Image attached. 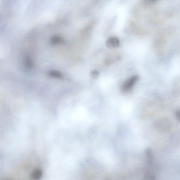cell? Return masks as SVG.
<instances>
[{"instance_id": "obj_1", "label": "cell", "mask_w": 180, "mask_h": 180, "mask_svg": "<svg viewBox=\"0 0 180 180\" xmlns=\"http://www.w3.org/2000/svg\"><path fill=\"white\" fill-rule=\"evenodd\" d=\"M139 79V76L137 75L133 76L128 78L122 85L121 87L122 91L126 92L130 90Z\"/></svg>"}, {"instance_id": "obj_9", "label": "cell", "mask_w": 180, "mask_h": 180, "mask_svg": "<svg viewBox=\"0 0 180 180\" xmlns=\"http://www.w3.org/2000/svg\"><path fill=\"white\" fill-rule=\"evenodd\" d=\"M90 76L93 78L96 79L99 77L100 73L98 71L94 70L90 72Z\"/></svg>"}, {"instance_id": "obj_7", "label": "cell", "mask_w": 180, "mask_h": 180, "mask_svg": "<svg viewBox=\"0 0 180 180\" xmlns=\"http://www.w3.org/2000/svg\"><path fill=\"white\" fill-rule=\"evenodd\" d=\"M145 154L148 162L150 164L153 163L154 158L152 150L150 148H147L145 151Z\"/></svg>"}, {"instance_id": "obj_2", "label": "cell", "mask_w": 180, "mask_h": 180, "mask_svg": "<svg viewBox=\"0 0 180 180\" xmlns=\"http://www.w3.org/2000/svg\"><path fill=\"white\" fill-rule=\"evenodd\" d=\"M120 42L119 39L115 36H112L107 40L106 45L109 48L113 49L119 46Z\"/></svg>"}, {"instance_id": "obj_8", "label": "cell", "mask_w": 180, "mask_h": 180, "mask_svg": "<svg viewBox=\"0 0 180 180\" xmlns=\"http://www.w3.org/2000/svg\"><path fill=\"white\" fill-rule=\"evenodd\" d=\"M156 176L153 173L148 172L145 174L143 180H155Z\"/></svg>"}, {"instance_id": "obj_6", "label": "cell", "mask_w": 180, "mask_h": 180, "mask_svg": "<svg viewBox=\"0 0 180 180\" xmlns=\"http://www.w3.org/2000/svg\"><path fill=\"white\" fill-rule=\"evenodd\" d=\"M42 171L39 169L34 170L32 174V177L33 179L37 180L40 179L42 176Z\"/></svg>"}, {"instance_id": "obj_5", "label": "cell", "mask_w": 180, "mask_h": 180, "mask_svg": "<svg viewBox=\"0 0 180 180\" xmlns=\"http://www.w3.org/2000/svg\"><path fill=\"white\" fill-rule=\"evenodd\" d=\"M24 64L25 67L29 69L32 68L34 66V63L32 60L29 56H27L25 57L24 60Z\"/></svg>"}, {"instance_id": "obj_10", "label": "cell", "mask_w": 180, "mask_h": 180, "mask_svg": "<svg viewBox=\"0 0 180 180\" xmlns=\"http://www.w3.org/2000/svg\"><path fill=\"white\" fill-rule=\"evenodd\" d=\"M175 116L178 120L180 121V110H178L176 112Z\"/></svg>"}, {"instance_id": "obj_3", "label": "cell", "mask_w": 180, "mask_h": 180, "mask_svg": "<svg viewBox=\"0 0 180 180\" xmlns=\"http://www.w3.org/2000/svg\"><path fill=\"white\" fill-rule=\"evenodd\" d=\"M50 43L52 45L63 44L65 43V40L61 36L59 35H55L51 38Z\"/></svg>"}, {"instance_id": "obj_4", "label": "cell", "mask_w": 180, "mask_h": 180, "mask_svg": "<svg viewBox=\"0 0 180 180\" xmlns=\"http://www.w3.org/2000/svg\"><path fill=\"white\" fill-rule=\"evenodd\" d=\"M48 74L50 77L55 79H62L63 77L62 74L57 70H50Z\"/></svg>"}]
</instances>
